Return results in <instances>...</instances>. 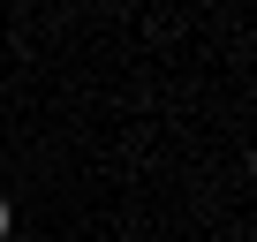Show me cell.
Returning a JSON list of instances; mask_svg holds the SVG:
<instances>
[{
    "label": "cell",
    "instance_id": "obj_1",
    "mask_svg": "<svg viewBox=\"0 0 257 242\" xmlns=\"http://www.w3.org/2000/svg\"><path fill=\"white\" fill-rule=\"evenodd\" d=\"M8 227H16V212H8V204H0V242H8Z\"/></svg>",
    "mask_w": 257,
    "mask_h": 242
},
{
    "label": "cell",
    "instance_id": "obj_2",
    "mask_svg": "<svg viewBox=\"0 0 257 242\" xmlns=\"http://www.w3.org/2000/svg\"><path fill=\"white\" fill-rule=\"evenodd\" d=\"M249 174H257V152H249Z\"/></svg>",
    "mask_w": 257,
    "mask_h": 242
}]
</instances>
